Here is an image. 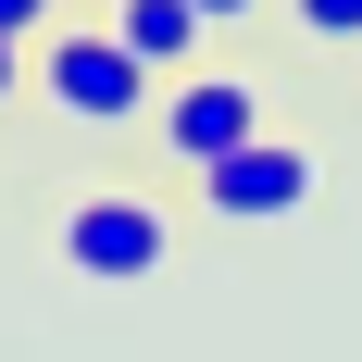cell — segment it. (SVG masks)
Segmentation results:
<instances>
[{"label":"cell","instance_id":"obj_1","mask_svg":"<svg viewBox=\"0 0 362 362\" xmlns=\"http://www.w3.org/2000/svg\"><path fill=\"white\" fill-rule=\"evenodd\" d=\"M25 88L63 112V125H150V100H163V75H150L112 25H50L25 50Z\"/></svg>","mask_w":362,"mask_h":362},{"label":"cell","instance_id":"obj_2","mask_svg":"<svg viewBox=\"0 0 362 362\" xmlns=\"http://www.w3.org/2000/svg\"><path fill=\"white\" fill-rule=\"evenodd\" d=\"M163 250H175V213L150 187H88L63 213V262L88 288H138V275H163Z\"/></svg>","mask_w":362,"mask_h":362},{"label":"cell","instance_id":"obj_3","mask_svg":"<svg viewBox=\"0 0 362 362\" xmlns=\"http://www.w3.org/2000/svg\"><path fill=\"white\" fill-rule=\"evenodd\" d=\"M200 213L213 225H288V213H313L325 200V163L300 138H250V150H225V163H200Z\"/></svg>","mask_w":362,"mask_h":362},{"label":"cell","instance_id":"obj_4","mask_svg":"<svg viewBox=\"0 0 362 362\" xmlns=\"http://www.w3.org/2000/svg\"><path fill=\"white\" fill-rule=\"evenodd\" d=\"M150 138L200 175V163H225V150H250V138H262V100L238 88V75H175V88L150 100Z\"/></svg>","mask_w":362,"mask_h":362},{"label":"cell","instance_id":"obj_5","mask_svg":"<svg viewBox=\"0 0 362 362\" xmlns=\"http://www.w3.org/2000/svg\"><path fill=\"white\" fill-rule=\"evenodd\" d=\"M100 25H112V37H125V50H138V63H150V75H175V63H187V50H200V37H213V25H200V13H187V0H112Z\"/></svg>","mask_w":362,"mask_h":362},{"label":"cell","instance_id":"obj_6","mask_svg":"<svg viewBox=\"0 0 362 362\" xmlns=\"http://www.w3.org/2000/svg\"><path fill=\"white\" fill-rule=\"evenodd\" d=\"M50 25H63V0H0V37H13V50H37Z\"/></svg>","mask_w":362,"mask_h":362},{"label":"cell","instance_id":"obj_7","mask_svg":"<svg viewBox=\"0 0 362 362\" xmlns=\"http://www.w3.org/2000/svg\"><path fill=\"white\" fill-rule=\"evenodd\" d=\"M300 37H362V0H288Z\"/></svg>","mask_w":362,"mask_h":362},{"label":"cell","instance_id":"obj_8","mask_svg":"<svg viewBox=\"0 0 362 362\" xmlns=\"http://www.w3.org/2000/svg\"><path fill=\"white\" fill-rule=\"evenodd\" d=\"M187 13H200V25H213V37H225V25H250L262 0H187Z\"/></svg>","mask_w":362,"mask_h":362},{"label":"cell","instance_id":"obj_9","mask_svg":"<svg viewBox=\"0 0 362 362\" xmlns=\"http://www.w3.org/2000/svg\"><path fill=\"white\" fill-rule=\"evenodd\" d=\"M13 75H25V50H13V37H0V100H13Z\"/></svg>","mask_w":362,"mask_h":362}]
</instances>
